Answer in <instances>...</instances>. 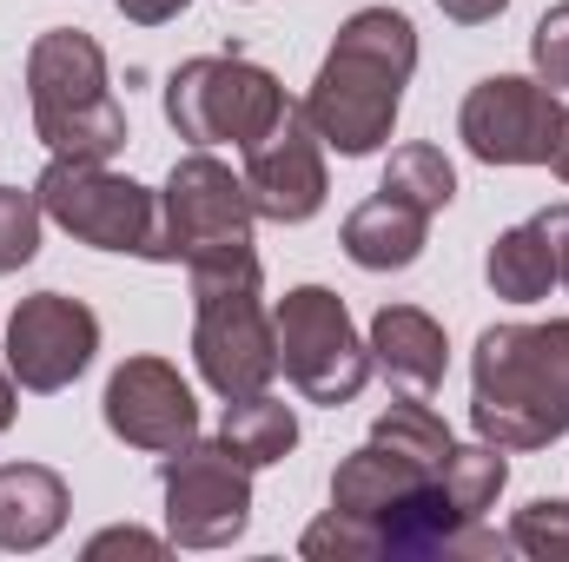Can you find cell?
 <instances>
[{
    "label": "cell",
    "mask_w": 569,
    "mask_h": 562,
    "mask_svg": "<svg viewBox=\"0 0 569 562\" xmlns=\"http://www.w3.org/2000/svg\"><path fill=\"white\" fill-rule=\"evenodd\" d=\"M411 73H418V27L398 7H365L338 27L298 113L311 120V133L331 152L365 159L391 140Z\"/></svg>",
    "instance_id": "obj_1"
},
{
    "label": "cell",
    "mask_w": 569,
    "mask_h": 562,
    "mask_svg": "<svg viewBox=\"0 0 569 562\" xmlns=\"http://www.w3.org/2000/svg\"><path fill=\"white\" fill-rule=\"evenodd\" d=\"M470 423L497 450L569 436V318L490 324L470 358Z\"/></svg>",
    "instance_id": "obj_2"
},
{
    "label": "cell",
    "mask_w": 569,
    "mask_h": 562,
    "mask_svg": "<svg viewBox=\"0 0 569 562\" xmlns=\"http://www.w3.org/2000/svg\"><path fill=\"white\" fill-rule=\"evenodd\" d=\"M27 93H33V133L53 159H113L127 133V107L107 87V53L80 27H53L27 53Z\"/></svg>",
    "instance_id": "obj_3"
},
{
    "label": "cell",
    "mask_w": 569,
    "mask_h": 562,
    "mask_svg": "<svg viewBox=\"0 0 569 562\" xmlns=\"http://www.w3.org/2000/svg\"><path fill=\"white\" fill-rule=\"evenodd\" d=\"M192 279V358L199 378L232 404V398H259L279 378V331L259 304V252L226 259V265H199Z\"/></svg>",
    "instance_id": "obj_4"
},
{
    "label": "cell",
    "mask_w": 569,
    "mask_h": 562,
    "mask_svg": "<svg viewBox=\"0 0 569 562\" xmlns=\"http://www.w3.org/2000/svg\"><path fill=\"white\" fill-rule=\"evenodd\" d=\"M284 107H291L284 87L266 67H252L246 53H199V60L172 67V80H166V120L192 145H239L246 152L279 127Z\"/></svg>",
    "instance_id": "obj_5"
},
{
    "label": "cell",
    "mask_w": 569,
    "mask_h": 562,
    "mask_svg": "<svg viewBox=\"0 0 569 562\" xmlns=\"http://www.w3.org/2000/svg\"><path fill=\"white\" fill-rule=\"evenodd\" d=\"M252 192L246 179H232V165H219L206 145L186 152L159 192V265H226L252 252Z\"/></svg>",
    "instance_id": "obj_6"
},
{
    "label": "cell",
    "mask_w": 569,
    "mask_h": 562,
    "mask_svg": "<svg viewBox=\"0 0 569 562\" xmlns=\"http://www.w3.org/2000/svg\"><path fill=\"white\" fill-rule=\"evenodd\" d=\"M40 212L93 252H133L159 265V192L107 172L100 159H53L33 179Z\"/></svg>",
    "instance_id": "obj_7"
},
{
    "label": "cell",
    "mask_w": 569,
    "mask_h": 562,
    "mask_svg": "<svg viewBox=\"0 0 569 562\" xmlns=\"http://www.w3.org/2000/svg\"><path fill=\"white\" fill-rule=\"evenodd\" d=\"M272 331H279V371L298 384L305 404L338 411L371 384V344L358 338L338 291H325V284L284 291L272 311Z\"/></svg>",
    "instance_id": "obj_8"
},
{
    "label": "cell",
    "mask_w": 569,
    "mask_h": 562,
    "mask_svg": "<svg viewBox=\"0 0 569 562\" xmlns=\"http://www.w3.org/2000/svg\"><path fill=\"white\" fill-rule=\"evenodd\" d=\"M166 490V543L179 550H232L252 523V463H239L219 443H179L159 463Z\"/></svg>",
    "instance_id": "obj_9"
},
{
    "label": "cell",
    "mask_w": 569,
    "mask_h": 562,
    "mask_svg": "<svg viewBox=\"0 0 569 562\" xmlns=\"http://www.w3.org/2000/svg\"><path fill=\"white\" fill-rule=\"evenodd\" d=\"M457 133L470 145V159H483V165H550L557 133H563L557 87L523 80V73H490L470 87Z\"/></svg>",
    "instance_id": "obj_10"
},
{
    "label": "cell",
    "mask_w": 569,
    "mask_h": 562,
    "mask_svg": "<svg viewBox=\"0 0 569 562\" xmlns=\"http://www.w3.org/2000/svg\"><path fill=\"white\" fill-rule=\"evenodd\" d=\"M93 351H100V318L67 291H33L7 318V371L20 391H40V398L67 391L93 364Z\"/></svg>",
    "instance_id": "obj_11"
},
{
    "label": "cell",
    "mask_w": 569,
    "mask_h": 562,
    "mask_svg": "<svg viewBox=\"0 0 569 562\" xmlns=\"http://www.w3.org/2000/svg\"><path fill=\"white\" fill-rule=\"evenodd\" d=\"M318 133L298 107H284V120L266 133V140L246 145V192H252V212L272 219V225H305L318 205H325V152H318Z\"/></svg>",
    "instance_id": "obj_12"
},
{
    "label": "cell",
    "mask_w": 569,
    "mask_h": 562,
    "mask_svg": "<svg viewBox=\"0 0 569 562\" xmlns=\"http://www.w3.org/2000/svg\"><path fill=\"white\" fill-rule=\"evenodd\" d=\"M107 430L133 450H179L199 436V404H192V384L166 364V358H127L113 378H107Z\"/></svg>",
    "instance_id": "obj_13"
},
{
    "label": "cell",
    "mask_w": 569,
    "mask_h": 562,
    "mask_svg": "<svg viewBox=\"0 0 569 562\" xmlns=\"http://www.w3.org/2000/svg\"><path fill=\"white\" fill-rule=\"evenodd\" d=\"M425 490H437V470L398 456V450H385V443H365V450H351V456L338 463V476H331V510L371 523V530H378V550H385V523L405 516Z\"/></svg>",
    "instance_id": "obj_14"
},
{
    "label": "cell",
    "mask_w": 569,
    "mask_h": 562,
    "mask_svg": "<svg viewBox=\"0 0 569 562\" xmlns=\"http://www.w3.org/2000/svg\"><path fill=\"white\" fill-rule=\"evenodd\" d=\"M443 364H450V344H443V324L430 311H418V304H385L371 318V371H385L398 391L437 398Z\"/></svg>",
    "instance_id": "obj_15"
},
{
    "label": "cell",
    "mask_w": 569,
    "mask_h": 562,
    "mask_svg": "<svg viewBox=\"0 0 569 562\" xmlns=\"http://www.w3.org/2000/svg\"><path fill=\"white\" fill-rule=\"evenodd\" d=\"M425 239H430V212H418L411 199H398V192H371L351 219H345V259L351 265H365V272H405V265H418L425 259Z\"/></svg>",
    "instance_id": "obj_16"
},
{
    "label": "cell",
    "mask_w": 569,
    "mask_h": 562,
    "mask_svg": "<svg viewBox=\"0 0 569 562\" xmlns=\"http://www.w3.org/2000/svg\"><path fill=\"white\" fill-rule=\"evenodd\" d=\"M67 483L47 463H0V550H47L67 530Z\"/></svg>",
    "instance_id": "obj_17"
},
{
    "label": "cell",
    "mask_w": 569,
    "mask_h": 562,
    "mask_svg": "<svg viewBox=\"0 0 569 562\" xmlns=\"http://www.w3.org/2000/svg\"><path fill=\"white\" fill-rule=\"evenodd\" d=\"M483 279H490L497 298H510V304H537V298H550V284H557V245H550V232H543L537 219L510 225V232L490 245Z\"/></svg>",
    "instance_id": "obj_18"
},
{
    "label": "cell",
    "mask_w": 569,
    "mask_h": 562,
    "mask_svg": "<svg viewBox=\"0 0 569 562\" xmlns=\"http://www.w3.org/2000/svg\"><path fill=\"white\" fill-rule=\"evenodd\" d=\"M219 436H226V450H232L239 463L266 470V463H284V456H291L298 418H291V404H279L272 391H259V398H232V404H226Z\"/></svg>",
    "instance_id": "obj_19"
},
{
    "label": "cell",
    "mask_w": 569,
    "mask_h": 562,
    "mask_svg": "<svg viewBox=\"0 0 569 562\" xmlns=\"http://www.w3.org/2000/svg\"><path fill=\"white\" fill-rule=\"evenodd\" d=\"M437 483H443V496H450V510H457L463 523H483V510H490V503L503 496V483H510V450H497V443L450 450L443 470H437Z\"/></svg>",
    "instance_id": "obj_20"
},
{
    "label": "cell",
    "mask_w": 569,
    "mask_h": 562,
    "mask_svg": "<svg viewBox=\"0 0 569 562\" xmlns=\"http://www.w3.org/2000/svg\"><path fill=\"white\" fill-rule=\"evenodd\" d=\"M371 443H385V450H398V456H411L425 470H443V456L457 450L443 418L430 411V398H411V391H405V404H391L385 418L371 423Z\"/></svg>",
    "instance_id": "obj_21"
},
{
    "label": "cell",
    "mask_w": 569,
    "mask_h": 562,
    "mask_svg": "<svg viewBox=\"0 0 569 562\" xmlns=\"http://www.w3.org/2000/svg\"><path fill=\"white\" fill-rule=\"evenodd\" d=\"M385 192L411 199L418 212L437 219V212L457 199V165H450L437 145H398V152H391V165H385Z\"/></svg>",
    "instance_id": "obj_22"
},
{
    "label": "cell",
    "mask_w": 569,
    "mask_h": 562,
    "mask_svg": "<svg viewBox=\"0 0 569 562\" xmlns=\"http://www.w3.org/2000/svg\"><path fill=\"white\" fill-rule=\"evenodd\" d=\"M298 550L311 562H365V556H385L378 550V530L371 523H358V516H345V510H325L305 536H298Z\"/></svg>",
    "instance_id": "obj_23"
},
{
    "label": "cell",
    "mask_w": 569,
    "mask_h": 562,
    "mask_svg": "<svg viewBox=\"0 0 569 562\" xmlns=\"http://www.w3.org/2000/svg\"><path fill=\"white\" fill-rule=\"evenodd\" d=\"M510 543H517V556L569 562V503H550V496L523 503L517 523H510Z\"/></svg>",
    "instance_id": "obj_24"
},
{
    "label": "cell",
    "mask_w": 569,
    "mask_h": 562,
    "mask_svg": "<svg viewBox=\"0 0 569 562\" xmlns=\"http://www.w3.org/2000/svg\"><path fill=\"white\" fill-rule=\"evenodd\" d=\"M40 199L33 192H20V185H0V272H20V265H33V252H40Z\"/></svg>",
    "instance_id": "obj_25"
},
{
    "label": "cell",
    "mask_w": 569,
    "mask_h": 562,
    "mask_svg": "<svg viewBox=\"0 0 569 562\" xmlns=\"http://www.w3.org/2000/svg\"><path fill=\"white\" fill-rule=\"evenodd\" d=\"M530 60H537V80H543V87H569V0L537 20V33H530Z\"/></svg>",
    "instance_id": "obj_26"
},
{
    "label": "cell",
    "mask_w": 569,
    "mask_h": 562,
    "mask_svg": "<svg viewBox=\"0 0 569 562\" xmlns=\"http://www.w3.org/2000/svg\"><path fill=\"white\" fill-rule=\"evenodd\" d=\"M166 556V543L159 536H146V530H100L93 543H87V556Z\"/></svg>",
    "instance_id": "obj_27"
},
{
    "label": "cell",
    "mask_w": 569,
    "mask_h": 562,
    "mask_svg": "<svg viewBox=\"0 0 569 562\" xmlns=\"http://www.w3.org/2000/svg\"><path fill=\"white\" fill-rule=\"evenodd\" d=\"M192 0H120V13L133 20V27H166V20H179Z\"/></svg>",
    "instance_id": "obj_28"
},
{
    "label": "cell",
    "mask_w": 569,
    "mask_h": 562,
    "mask_svg": "<svg viewBox=\"0 0 569 562\" xmlns=\"http://www.w3.org/2000/svg\"><path fill=\"white\" fill-rule=\"evenodd\" d=\"M437 7H443V13H450L457 27H483V20H497V13H503L510 0H437Z\"/></svg>",
    "instance_id": "obj_29"
},
{
    "label": "cell",
    "mask_w": 569,
    "mask_h": 562,
    "mask_svg": "<svg viewBox=\"0 0 569 562\" xmlns=\"http://www.w3.org/2000/svg\"><path fill=\"white\" fill-rule=\"evenodd\" d=\"M550 172L569 185V107H563V133H557V152H550Z\"/></svg>",
    "instance_id": "obj_30"
},
{
    "label": "cell",
    "mask_w": 569,
    "mask_h": 562,
    "mask_svg": "<svg viewBox=\"0 0 569 562\" xmlns=\"http://www.w3.org/2000/svg\"><path fill=\"white\" fill-rule=\"evenodd\" d=\"M13 411H20V398H13V378H7V371H0V430H7V423H13Z\"/></svg>",
    "instance_id": "obj_31"
}]
</instances>
